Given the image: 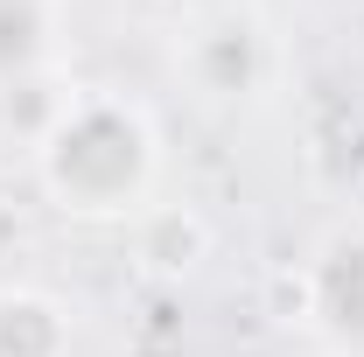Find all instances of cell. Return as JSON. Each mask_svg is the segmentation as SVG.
I'll list each match as a JSON object with an SVG mask.
<instances>
[{"instance_id":"1","label":"cell","mask_w":364,"mask_h":357,"mask_svg":"<svg viewBox=\"0 0 364 357\" xmlns=\"http://www.w3.org/2000/svg\"><path fill=\"white\" fill-rule=\"evenodd\" d=\"M56 169H63V182H77V189H91V196H112V189H127V182H134L140 140H134V127H127V119L91 112V119H77V127L63 134Z\"/></svg>"},{"instance_id":"2","label":"cell","mask_w":364,"mask_h":357,"mask_svg":"<svg viewBox=\"0 0 364 357\" xmlns=\"http://www.w3.org/2000/svg\"><path fill=\"white\" fill-rule=\"evenodd\" d=\"M322 302H329V315H336L343 329L364 336V245H343V252L329 260V273H322Z\"/></svg>"},{"instance_id":"3","label":"cell","mask_w":364,"mask_h":357,"mask_svg":"<svg viewBox=\"0 0 364 357\" xmlns=\"http://www.w3.org/2000/svg\"><path fill=\"white\" fill-rule=\"evenodd\" d=\"M0 351L7 357H43L49 351V315L43 309H7L0 315Z\"/></svg>"},{"instance_id":"4","label":"cell","mask_w":364,"mask_h":357,"mask_svg":"<svg viewBox=\"0 0 364 357\" xmlns=\"http://www.w3.org/2000/svg\"><path fill=\"white\" fill-rule=\"evenodd\" d=\"M36 49V7L28 0H0V70H14Z\"/></svg>"}]
</instances>
